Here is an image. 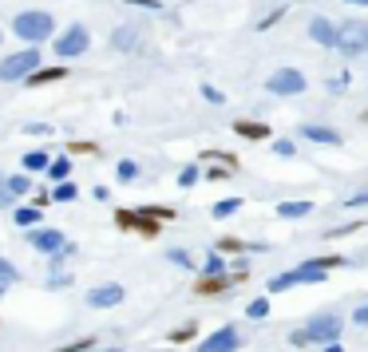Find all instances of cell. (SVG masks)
<instances>
[{
  "mask_svg": "<svg viewBox=\"0 0 368 352\" xmlns=\"http://www.w3.org/2000/svg\"><path fill=\"white\" fill-rule=\"evenodd\" d=\"M340 329H345V317H336V313H317L305 329H297V333L289 336V344H293V349H305V344H329V340H340Z\"/></svg>",
  "mask_w": 368,
  "mask_h": 352,
  "instance_id": "cell-1",
  "label": "cell"
},
{
  "mask_svg": "<svg viewBox=\"0 0 368 352\" xmlns=\"http://www.w3.org/2000/svg\"><path fill=\"white\" fill-rule=\"evenodd\" d=\"M12 32L24 40V44H44V40H52V32H56V16L52 12H17V20H12Z\"/></svg>",
  "mask_w": 368,
  "mask_h": 352,
  "instance_id": "cell-2",
  "label": "cell"
},
{
  "mask_svg": "<svg viewBox=\"0 0 368 352\" xmlns=\"http://www.w3.org/2000/svg\"><path fill=\"white\" fill-rule=\"evenodd\" d=\"M36 67H40V52L24 48V52H17V56H4V60H0V80H4V83L28 80Z\"/></svg>",
  "mask_w": 368,
  "mask_h": 352,
  "instance_id": "cell-3",
  "label": "cell"
},
{
  "mask_svg": "<svg viewBox=\"0 0 368 352\" xmlns=\"http://www.w3.org/2000/svg\"><path fill=\"white\" fill-rule=\"evenodd\" d=\"M336 52H345V56H365L368 52V24H360V20L340 24V32H336Z\"/></svg>",
  "mask_w": 368,
  "mask_h": 352,
  "instance_id": "cell-4",
  "label": "cell"
},
{
  "mask_svg": "<svg viewBox=\"0 0 368 352\" xmlns=\"http://www.w3.org/2000/svg\"><path fill=\"white\" fill-rule=\"evenodd\" d=\"M87 44H91L87 28H83V24H72V28H64V32L56 36V56H60V60H76V56L87 52Z\"/></svg>",
  "mask_w": 368,
  "mask_h": 352,
  "instance_id": "cell-5",
  "label": "cell"
},
{
  "mask_svg": "<svg viewBox=\"0 0 368 352\" xmlns=\"http://www.w3.org/2000/svg\"><path fill=\"white\" fill-rule=\"evenodd\" d=\"M266 87H270V96H305V76L297 67H277L266 80Z\"/></svg>",
  "mask_w": 368,
  "mask_h": 352,
  "instance_id": "cell-6",
  "label": "cell"
},
{
  "mask_svg": "<svg viewBox=\"0 0 368 352\" xmlns=\"http://www.w3.org/2000/svg\"><path fill=\"white\" fill-rule=\"evenodd\" d=\"M241 277H246V273H234V277H230V273H202L198 285H194V293H198V297H214V293H226V289L234 285V281H241Z\"/></svg>",
  "mask_w": 368,
  "mask_h": 352,
  "instance_id": "cell-7",
  "label": "cell"
},
{
  "mask_svg": "<svg viewBox=\"0 0 368 352\" xmlns=\"http://www.w3.org/2000/svg\"><path fill=\"white\" fill-rule=\"evenodd\" d=\"M234 349H241V336H238L234 324H226V329H218V333H210L198 352H234Z\"/></svg>",
  "mask_w": 368,
  "mask_h": 352,
  "instance_id": "cell-8",
  "label": "cell"
},
{
  "mask_svg": "<svg viewBox=\"0 0 368 352\" xmlns=\"http://www.w3.org/2000/svg\"><path fill=\"white\" fill-rule=\"evenodd\" d=\"M119 301H123V285H115V281L87 289V305H91V309H115Z\"/></svg>",
  "mask_w": 368,
  "mask_h": 352,
  "instance_id": "cell-9",
  "label": "cell"
},
{
  "mask_svg": "<svg viewBox=\"0 0 368 352\" xmlns=\"http://www.w3.org/2000/svg\"><path fill=\"white\" fill-rule=\"evenodd\" d=\"M64 234L60 230H32V250H40V254H52V257H60L64 254Z\"/></svg>",
  "mask_w": 368,
  "mask_h": 352,
  "instance_id": "cell-10",
  "label": "cell"
},
{
  "mask_svg": "<svg viewBox=\"0 0 368 352\" xmlns=\"http://www.w3.org/2000/svg\"><path fill=\"white\" fill-rule=\"evenodd\" d=\"M336 32H340V28H336L333 20H325V16L309 20V36H313L317 44H325V48H336Z\"/></svg>",
  "mask_w": 368,
  "mask_h": 352,
  "instance_id": "cell-11",
  "label": "cell"
},
{
  "mask_svg": "<svg viewBox=\"0 0 368 352\" xmlns=\"http://www.w3.org/2000/svg\"><path fill=\"white\" fill-rule=\"evenodd\" d=\"M301 135L309 139V143H325V146H340V135H336L333 127H321V123H305Z\"/></svg>",
  "mask_w": 368,
  "mask_h": 352,
  "instance_id": "cell-12",
  "label": "cell"
},
{
  "mask_svg": "<svg viewBox=\"0 0 368 352\" xmlns=\"http://www.w3.org/2000/svg\"><path fill=\"white\" fill-rule=\"evenodd\" d=\"M234 131H238L241 139H270V127H266V123H254V119H238V123H234Z\"/></svg>",
  "mask_w": 368,
  "mask_h": 352,
  "instance_id": "cell-13",
  "label": "cell"
},
{
  "mask_svg": "<svg viewBox=\"0 0 368 352\" xmlns=\"http://www.w3.org/2000/svg\"><path fill=\"white\" fill-rule=\"evenodd\" d=\"M64 76H67L64 64H56V67H36L32 76H28V83H32V87H40V83H56V80H64Z\"/></svg>",
  "mask_w": 368,
  "mask_h": 352,
  "instance_id": "cell-14",
  "label": "cell"
},
{
  "mask_svg": "<svg viewBox=\"0 0 368 352\" xmlns=\"http://www.w3.org/2000/svg\"><path fill=\"white\" fill-rule=\"evenodd\" d=\"M277 214H281V218H309V214H313V202H281Z\"/></svg>",
  "mask_w": 368,
  "mask_h": 352,
  "instance_id": "cell-15",
  "label": "cell"
},
{
  "mask_svg": "<svg viewBox=\"0 0 368 352\" xmlns=\"http://www.w3.org/2000/svg\"><path fill=\"white\" fill-rule=\"evenodd\" d=\"M44 166H52L48 151H28V155H24V170H28V175H32V170H44Z\"/></svg>",
  "mask_w": 368,
  "mask_h": 352,
  "instance_id": "cell-16",
  "label": "cell"
},
{
  "mask_svg": "<svg viewBox=\"0 0 368 352\" xmlns=\"http://www.w3.org/2000/svg\"><path fill=\"white\" fill-rule=\"evenodd\" d=\"M12 222L24 226V230H32V226L40 222V206H20L17 214H12Z\"/></svg>",
  "mask_w": 368,
  "mask_h": 352,
  "instance_id": "cell-17",
  "label": "cell"
},
{
  "mask_svg": "<svg viewBox=\"0 0 368 352\" xmlns=\"http://www.w3.org/2000/svg\"><path fill=\"white\" fill-rule=\"evenodd\" d=\"M67 175H72V162H67V159H56V162L48 166V178H52V182H67Z\"/></svg>",
  "mask_w": 368,
  "mask_h": 352,
  "instance_id": "cell-18",
  "label": "cell"
},
{
  "mask_svg": "<svg viewBox=\"0 0 368 352\" xmlns=\"http://www.w3.org/2000/svg\"><path fill=\"white\" fill-rule=\"evenodd\" d=\"M293 285H301L297 273H281V277H273L270 281V293H285V289H293Z\"/></svg>",
  "mask_w": 368,
  "mask_h": 352,
  "instance_id": "cell-19",
  "label": "cell"
},
{
  "mask_svg": "<svg viewBox=\"0 0 368 352\" xmlns=\"http://www.w3.org/2000/svg\"><path fill=\"white\" fill-rule=\"evenodd\" d=\"M8 190H12V198L28 194V190H32V178H28V175H12V178H8Z\"/></svg>",
  "mask_w": 368,
  "mask_h": 352,
  "instance_id": "cell-20",
  "label": "cell"
},
{
  "mask_svg": "<svg viewBox=\"0 0 368 352\" xmlns=\"http://www.w3.org/2000/svg\"><path fill=\"white\" fill-rule=\"evenodd\" d=\"M246 317H254V320L270 317V301H266V297H257V301H250V305H246Z\"/></svg>",
  "mask_w": 368,
  "mask_h": 352,
  "instance_id": "cell-21",
  "label": "cell"
},
{
  "mask_svg": "<svg viewBox=\"0 0 368 352\" xmlns=\"http://www.w3.org/2000/svg\"><path fill=\"white\" fill-rule=\"evenodd\" d=\"M238 210H241V198H226V202L214 206V218H230V214H238Z\"/></svg>",
  "mask_w": 368,
  "mask_h": 352,
  "instance_id": "cell-22",
  "label": "cell"
},
{
  "mask_svg": "<svg viewBox=\"0 0 368 352\" xmlns=\"http://www.w3.org/2000/svg\"><path fill=\"white\" fill-rule=\"evenodd\" d=\"M76 186H72V182H56V190H52V198H56V202H72V198H76Z\"/></svg>",
  "mask_w": 368,
  "mask_h": 352,
  "instance_id": "cell-23",
  "label": "cell"
},
{
  "mask_svg": "<svg viewBox=\"0 0 368 352\" xmlns=\"http://www.w3.org/2000/svg\"><path fill=\"white\" fill-rule=\"evenodd\" d=\"M0 281H4V285H17V281H20V270H17V265H8L4 257H0Z\"/></svg>",
  "mask_w": 368,
  "mask_h": 352,
  "instance_id": "cell-24",
  "label": "cell"
},
{
  "mask_svg": "<svg viewBox=\"0 0 368 352\" xmlns=\"http://www.w3.org/2000/svg\"><path fill=\"white\" fill-rule=\"evenodd\" d=\"M115 222L123 226V230H135V226H139V214H135V210H115Z\"/></svg>",
  "mask_w": 368,
  "mask_h": 352,
  "instance_id": "cell-25",
  "label": "cell"
},
{
  "mask_svg": "<svg viewBox=\"0 0 368 352\" xmlns=\"http://www.w3.org/2000/svg\"><path fill=\"white\" fill-rule=\"evenodd\" d=\"M309 265H317V270H336V265H345V257H340V254H329V257H313Z\"/></svg>",
  "mask_w": 368,
  "mask_h": 352,
  "instance_id": "cell-26",
  "label": "cell"
},
{
  "mask_svg": "<svg viewBox=\"0 0 368 352\" xmlns=\"http://www.w3.org/2000/svg\"><path fill=\"white\" fill-rule=\"evenodd\" d=\"M139 214H147V218H162V222H171V218H175V210H171V206H143Z\"/></svg>",
  "mask_w": 368,
  "mask_h": 352,
  "instance_id": "cell-27",
  "label": "cell"
},
{
  "mask_svg": "<svg viewBox=\"0 0 368 352\" xmlns=\"http://www.w3.org/2000/svg\"><path fill=\"white\" fill-rule=\"evenodd\" d=\"M206 159H218V166H230V170H238V159H234V155H226V151H210Z\"/></svg>",
  "mask_w": 368,
  "mask_h": 352,
  "instance_id": "cell-28",
  "label": "cell"
},
{
  "mask_svg": "<svg viewBox=\"0 0 368 352\" xmlns=\"http://www.w3.org/2000/svg\"><path fill=\"white\" fill-rule=\"evenodd\" d=\"M131 40H135V28H119V36H111V44H119V48H127Z\"/></svg>",
  "mask_w": 368,
  "mask_h": 352,
  "instance_id": "cell-29",
  "label": "cell"
},
{
  "mask_svg": "<svg viewBox=\"0 0 368 352\" xmlns=\"http://www.w3.org/2000/svg\"><path fill=\"white\" fill-rule=\"evenodd\" d=\"M202 96H206L210 103H214V107H222V103H226V96H222V91H218V87H210V83H206V87H202Z\"/></svg>",
  "mask_w": 368,
  "mask_h": 352,
  "instance_id": "cell-30",
  "label": "cell"
},
{
  "mask_svg": "<svg viewBox=\"0 0 368 352\" xmlns=\"http://www.w3.org/2000/svg\"><path fill=\"white\" fill-rule=\"evenodd\" d=\"M166 257H171L175 265H182V270H186V265H194V261H191V254H186V250H171V254H166Z\"/></svg>",
  "mask_w": 368,
  "mask_h": 352,
  "instance_id": "cell-31",
  "label": "cell"
},
{
  "mask_svg": "<svg viewBox=\"0 0 368 352\" xmlns=\"http://www.w3.org/2000/svg\"><path fill=\"white\" fill-rule=\"evenodd\" d=\"M135 175H139V166H135L131 159H123V162H119V178H127V182H131Z\"/></svg>",
  "mask_w": 368,
  "mask_h": 352,
  "instance_id": "cell-32",
  "label": "cell"
},
{
  "mask_svg": "<svg viewBox=\"0 0 368 352\" xmlns=\"http://www.w3.org/2000/svg\"><path fill=\"white\" fill-rule=\"evenodd\" d=\"M194 336V324H186V329H175V333H171V344H182V340H191Z\"/></svg>",
  "mask_w": 368,
  "mask_h": 352,
  "instance_id": "cell-33",
  "label": "cell"
},
{
  "mask_svg": "<svg viewBox=\"0 0 368 352\" xmlns=\"http://www.w3.org/2000/svg\"><path fill=\"white\" fill-rule=\"evenodd\" d=\"M202 273H226L222 257H218V254H210V257H206V270H202Z\"/></svg>",
  "mask_w": 368,
  "mask_h": 352,
  "instance_id": "cell-34",
  "label": "cell"
},
{
  "mask_svg": "<svg viewBox=\"0 0 368 352\" xmlns=\"http://www.w3.org/2000/svg\"><path fill=\"white\" fill-rule=\"evenodd\" d=\"M194 178H198V166H186V170L178 175V186H194Z\"/></svg>",
  "mask_w": 368,
  "mask_h": 352,
  "instance_id": "cell-35",
  "label": "cell"
},
{
  "mask_svg": "<svg viewBox=\"0 0 368 352\" xmlns=\"http://www.w3.org/2000/svg\"><path fill=\"white\" fill-rule=\"evenodd\" d=\"M273 151H277L281 159H293V143H285V139H281V143H273Z\"/></svg>",
  "mask_w": 368,
  "mask_h": 352,
  "instance_id": "cell-36",
  "label": "cell"
},
{
  "mask_svg": "<svg viewBox=\"0 0 368 352\" xmlns=\"http://www.w3.org/2000/svg\"><path fill=\"white\" fill-rule=\"evenodd\" d=\"M352 324H360V329H365V324H368V305H360V309L352 313Z\"/></svg>",
  "mask_w": 368,
  "mask_h": 352,
  "instance_id": "cell-37",
  "label": "cell"
},
{
  "mask_svg": "<svg viewBox=\"0 0 368 352\" xmlns=\"http://www.w3.org/2000/svg\"><path fill=\"white\" fill-rule=\"evenodd\" d=\"M91 151H96L91 143H72V155H91Z\"/></svg>",
  "mask_w": 368,
  "mask_h": 352,
  "instance_id": "cell-38",
  "label": "cell"
},
{
  "mask_svg": "<svg viewBox=\"0 0 368 352\" xmlns=\"http://www.w3.org/2000/svg\"><path fill=\"white\" fill-rule=\"evenodd\" d=\"M349 206H368V190H360V194H352V198H349Z\"/></svg>",
  "mask_w": 368,
  "mask_h": 352,
  "instance_id": "cell-39",
  "label": "cell"
},
{
  "mask_svg": "<svg viewBox=\"0 0 368 352\" xmlns=\"http://www.w3.org/2000/svg\"><path fill=\"white\" fill-rule=\"evenodd\" d=\"M127 4H139V8H155V12H159V8H162L159 0H127Z\"/></svg>",
  "mask_w": 368,
  "mask_h": 352,
  "instance_id": "cell-40",
  "label": "cell"
},
{
  "mask_svg": "<svg viewBox=\"0 0 368 352\" xmlns=\"http://www.w3.org/2000/svg\"><path fill=\"white\" fill-rule=\"evenodd\" d=\"M321 352H345V349H340V340H329V344H325Z\"/></svg>",
  "mask_w": 368,
  "mask_h": 352,
  "instance_id": "cell-41",
  "label": "cell"
},
{
  "mask_svg": "<svg viewBox=\"0 0 368 352\" xmlns=\"http://www.w3.org/2000/svg\"><path fill=\"white\" fill-rule=\"evenodd\" d=\"M87 352H119V349H87Z\"/></svg>",
  "mask_w": 368,
  "mask_h": 352,
  "instance_id": "cell-42",
  "label": "cell"
},
{
  "mask_svg": "<svg viewBox=\"0 0 368 352\" xmlns=\"http://www.w3.org/2000/svg\"><path fill=\"white\" fill-rule=\"evenodd\" d=\"M349 4H368V0H349Z\"/></svg>",
  "mask_w": 368,
  "mask_h": 352,
  "instance_id": "cell-43",
  "label": "cell"
},
{
  "mask_svg": "<svg viewBox=\"0 0 368 352\" xmlns=\"http://www.w3.org/2000/svg\"><path fill=\"white\" fill-rule=\"evenodd\" d=\"M155 352H171V349H155Z\"/></svg>",
  "mask_w": 368,
  "mask_h": 352,
  "instance_id": "cell-44",
  "label": "cell"
},
{
  "mask_svg": "<svg viewBox=\"0 0 368 352\" xmlns=\"http://www.w3.org/2000/svg\"><path fill=\"white\" fill-rule=\"evenodd\" d=\"M365 123H368V111H365Z\"/></svg>",
  "mask_w": 368,
  "mask_h": 352,
  "instance_id": "cell-45",
  "label": "cell"
},
{
  "mask_svg": "<svg viewBox=\"0 0 368 352\" xmlns=\"http://www.w3.org/2000/svg\"><path fill=\"white\" fill-rule=\"evenodd\" d=\"M0 40H4V32H0Z\"/></svg>",
  "mask_w": 368,
  "mask_h": 352,
  "instance_id": "cell-46",
  "label": "cell"
}]
</instances>
